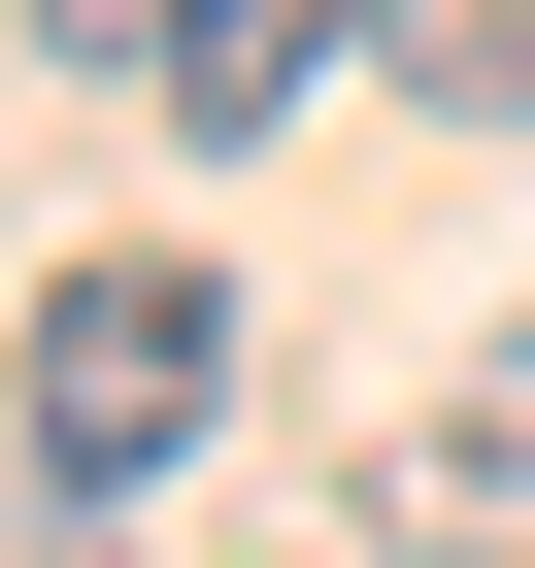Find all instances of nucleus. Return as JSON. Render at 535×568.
Here are the masks:
<instances>
[{"mask_svg":"<svg viewBox=\"0 0 535 568\" xmlns=\"http://www.w3.org/2000/svg\"><path fill=\"white\" fill-rule=\"evenodd\" d=\"M34 68H101V101H168V68H201V0H34Z\"/></svg>","mask_w":535,"mask_h":568,"instance_id":"nucleus-5","label":"nucleus"},{"mask_svg":"<svg viewBox=\"0 0 535 568\" xmlns=\"http://www.w3.org/2000/svg\"><path fill=\"white\" fill-rule=\"evenodd\" d=\"M369 535H402V568H535V302H502V368H468V402H402V435H369Z\"/></svg>","mask_w":535,"mask_h":568,"instance_id":"nucleus-2","label":"nucleus"},{"mask_svg":"<svg viewBox=\"0 0 535 568\" xmlns=\"http://www.w3.org/2000/svg\"><path fill=\"white\" fill-rule=\"evenodd\" d=\"M0 568H101V501H0Z\"/></svg>","mask_w":535,"mask_h":568,"instance_id":"nucleus-6","label":"nucleus"},{"mask_svg":"<svg viewBox=\"0 0 535 568\" xmlns=\"http://www.w3.org/2000/svg\"><path fill=\"white\" fill-rule=\"evenodd\" d=\"M0 402H34V501H168V468L234 435V267H168V234L34 267V335H0Z\"/></svg>","mask_w":535,"mask_h":568,"instance_id":"nucleus-1","label":"nucleus"},{"mask_svg":"<svg viewBox=\"0 0 535 568\" xmlns=\"http://www.w3.org/2000/svg\"><path fill=\"white\" fill-rule=\"evenodd\" d=\"M402 101H468V134H535V0H402Z\"/></svg>","mask_w":535,"mask_h":568,"instance_id":"nucleus-4","label":"nucleus"},{"mask_svg":"<svg viewBox=\"0 0 535 568\" xmlns=\"http://www.w3.org/2000/svg\"><path fill=\"white\" fill-rule=\"evenodd\" d=\"M369 34H402V0H201V68H168V134H201V168H268V134H302V101L369 68Z\"/></svg>","mask_w":535,"mask_h":568,"instance_id":"nucleus-3","label":"nucleus"}]
</instances>
